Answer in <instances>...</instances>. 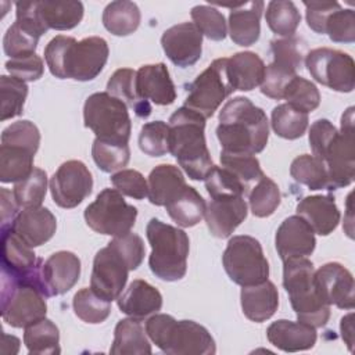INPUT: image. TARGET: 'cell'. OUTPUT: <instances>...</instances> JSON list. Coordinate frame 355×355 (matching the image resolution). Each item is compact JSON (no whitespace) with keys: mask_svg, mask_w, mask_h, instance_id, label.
Segmentation results:
<instances>
[{"mask_svg":"<svg viewBox=\"0 0 355 355\" xmlns=\"http://www.w3.org/2000/svg\"><path fill=\"white\" fill-rule=\"evenodd\" d=\"M216 137L222 151L255 155L268 144V116L247 97H234L219 112Z\"/></svg>","mask_w":355,"mask_h":355,"instance_id":"6da1fadb","label":"cell"},{"mask_svg":"<svg viewBox=\"0 0 355 355\" xmlns=\"http://www.w3.org/2000/svg\"><path fill=\"white\" fill-rule=\"evenodd\" d=\"M108 54L107 42L98 36L78 42L75 37L58 35L44 49V60L51 75L80 82L93 80L103 71Z\"/></svg>","mask_w":355,"mask_h":355,"instance_id":"7a4b0ae2","label":"cell"},{"mask_svg":"<svg viewBox=\"0 0 355 355\" xmlns=\"http://www.w3.org/2000/svg\"><path fill=\"white\" fill-rule=\"evenodd\" d=\"M169 153L193 180H205L214 162L205 141V118L180 107L169 118Z\"/></svg>","mask_w":355,"mask_h":355,"instance_id":"3957f363","label":"cell"},{"mask_svg":"<svg viewBox=\"0 0 355 355\" xmlns=\"http://www.w3.org/2000/svg\"><path fill=\"white\" fill-rule=\"evenodd\" d=\"M150 340L169 355H214L215 341L211 333L194 320H176L166 313H154L146 322Z\"/></svg>","mask_w":355,"mask_h":355,"instance_id":"277c9868","label":"cell"},{"mask_svg":"<svg viewBox=\"0 0 355 355\" xmlns=\"http://www.w3.org/2000/svg\"><path fill=\"white\" fill-rule=\"evenodd\" d=\"M313 275V263L306 257L283 261V287L298 322L318 329L329 322L330 305L319 297Z\"/></svg>","mask_w":355,"mask_h":355,"instance_id":"5b68a950","label":"cell"},{"mask_svg":"<svg viewBox=\"0 0 355 355\" xmlns=\"http://www.w3.org/2000/svg\"><path fill=\"white\" fill-rule=\"evenodd\" d=\"M146 234L151 245L148 266L155 277L165 282L184 277L190 250L186 232L153 218L147 223Z\"/></svg>","mask_w":355,"mask_h":355,"instance_id":"8992f818","label":"cell"},{"mask_svg":"<svg viewBox=\"0 0 355 355\" xmlns=\"http://www.w3.org/2000/svg\"><path fill=\"white\" fill-rule=\"evenodd\" d=\"M85 126L93 130L97 139L128 143L132 122L128 105L107 92L90 94L83 105Z\"/></svg>","mask_w":355,"mask_h":355,"instance_id":"52a82bcc","label":"cell"},{"mask_svg":"<svg viewBox=\"0 0 355 355\" xmlns=\"http://www.w3.org/2000/svg\"><path fill=\"white\" fill-rule=\"evenodd\" d=\"M225 272L241 287L259 284L269 277V263L261 243L251 236H233L222 255Z\"/></svg>","mask_w":355,"mask_h":355,"instance_id":"ba28073f","label":"cell"},{"mask_svg":"<svg viewBox=\"0 0 355 355\" xmlns=\"http://www.w3.org/2000/svg\"><path fill=\"white\" fill-rule=\"evenodd\" d=\"M46 297L33 286L17 282L6 272H1V318L17 329L46 318Z\"/></svg>","mask_w":355,"mask_h":355,"instance_id":"9c48e42d","label":"cell"},{"mask_svg":"<svg viewBox=\"0 0 355 355\" xmlns=\"http://www.w3.org/2000/svg\"><path fill=\"white\" fill-rule=\"evenodd\" d=\"M136 218V207L128 204L116 189H104L85 209L87 226L96 233L112 237L129 233Z\"/></svg>","mask_w":355,"mask_h":355,"instance_id":"30bf717a","label":"cell"},{"mask_svg":"<svg viewBox=\"0 0 355 355\" xmlns=\"http://www.w3.org/2000/svg\"><path fill=\"white\" fill-rule=\"evenodd\" d=\"M233 92L227 75V58H216L189 85L184 107L207 119Z\"/></svg>","mask_w":355,"mask_h":355,"instance_id":"8fae6325","label":"cell"},{"mask_svg":"<svg viewBox=\"0 0 355 355\" xmlns=\"http://www.w3.org/2000/svg\"><path fill=\"white\" fill-rule=\"evenodd\" d=\"M329 178V190L347 187L355 178V137L354 107L341 116V130L333 137L320 157Z\"/></svg>","mask_w":355,"mask_h":355,"instance_id":"7c38bea8","label":"cell"},{"mask_svg":"<svg viewBox=\"0 0 355 355\" xmlns=\"http://www.w3.org/2000/svg\"><path fill=\"white\" fill-rule=\"evenodd\" d=\"M305 67L316 82L331 90L349 93L355 87V62L341 50L313 49L306 54Z\"/></svg>","mask_w":355,"mask_h":355,"instance_id":"4fadbf2b","label":"cell"},{"mask_svg":"<svg viewBox=\"0 0 355 355\" xmlns=\"http://www.w3.org/2000/svg\"><path fill=\"white\" fill-rule=\"evenodd\" d=\"M92 173L78 159H69L61 164L50 179L53 201L61 208L78 207L92 193Z\"/></svg>","mask_w":355,"mask_h":355,"instance_id":"5bb4252c","label":"cell"},{"mask_svg":"<svg viewBox=\"0 0 355 355\" xmlns=\"http://www.w3.org/2000/svg\"><path fill=\"white\" fill-rule=\"evenodd\" d=\"M129 270L126 261L111 245H107L94 255L90 288L111 302L125 288Z\"/></svg>","mask_w":355,"mask_h":355,"instance_id":"9a60e30c","label":"cell"},{"mask_svg":"<svg viewBox=\"0 0 355 355\" xmlns=\"http://www.w3.org/2000/svg\"><path fill=\"white\" fill-rule=\"evenodd\" d=\"M80 259L71 251H57L40 261L37 272L39 291L47 298L69 291L79 280Z\"/></svg>","mask_w":355,"mask_h":355,"instance_id":"2e32d148","label":"cell"},{"mask_svg":"<svg viewBox=\"0 0 355 355\" xmlns=\"http://www.w3.org/2000/svg\"><path fill=\"white\" fill-rule=\"evenodd\" d=\"M313 280L319 297L327 305H336L340 309L354 308V277L345 266L327 262L315 270Z\"/></svg>","mask_w":355,"mask_h":355,"instance_id":"e0dca14e","label":"cell"},{"mask_svg":"<svg viewBox=\"0 0 355 355\" xmlns=\"http://www.w3.org/2000/svg\"><path fill=\"white\" fill-rule=\"evenodd\" d=\"M166 57L180 68L194 65L202 53V35L193 22H182L168 28L161 36Z\"/></svg>","mask_w":355,"mask_h":355,"instance_id":"ac0fdd59","label":"cell"},{"mask_svg":"<svg viewBox=\"0 0 355 355\" xmlns=\"http://www.w3.org/2000/svg\"><path fill=\"white\" fill-rule=\"evenodd\" d=\"M244 196L211 197L204 214L209 233L218 239H226L247 218Z\"/></svg>","mask_w":355,"mask_h":355,"instance_id":"d6986e66","label":"cell"},{"mask_svg":"<svg viewBox=\"0 0 355 355\" xmlns=\"http://www.w3.org/2000/svg\"><path fill=\"white\" fill-rule=\"evenodd\" d=\"M315 245L313 230L298 215L286 218L276 230L275 247L282 261L308 257L313 252Z\"/></svg>","mask_w":355,"mask_h":355,"instance_id":"ffe728a7","label":"cell"},{"mask_svg":"<svg viewBox=\"0 0 355 355\" xmlns=\"http://www.w3.org/2000/svg\"><path fill=\"white\" fill-rule=\"evenodd\" d=\"M4 227H10L25 244L33 248L47 243L54 236L57 219L50 209L40 205L24 208L11 225Z\"/></svg>","mask_w":355,"mask_h":355,"instance_id":"44dd1931","label":"cell"},{"mask_svg":"<svg viewBox=\"0 0 355 355\" xmlns=\"http://www.w3.org/2000/svg\"><path fill=\"white\" fill-rule=\"evenodd\" d=\"M39 258L10 227H1V272L17 282L28 283Z\"/></svg>","mask_w":355,"mask_h":355,"instance_id":"7402d4cb","label":"cell"},{"mask_svg":"<svg viewBox=\"0 0 355 355\" xmlns=\"http://www.w3.org/2000/svg\"><path fill=\"white\" fill-rule=\"evenodd\" d=\"M136 93L141 101L169 105L176 100L175 85L164 62L147 64L136 71Z\"/></svg>","mask_w":355,"mask_h":355,"instance_id":"603a6c76","label":"cell"},{"mask_svg":"<svg viewBox=\"0 0 355 355\" xmlns=\"http://www.w3.org/2000/svg\"><path fill=\"white\" fill-rule=\"evenodd\" d=\"M297 215L301 216L320 236H329L340 222V211L333 196H308L297 204Z\"/></svg>","mask_w":355,"mask_h":355,"instance_id":"cb8c5ba5","label":"cell"},{"mask_svg":"<svg viewBox=\"0 0 355 355\" xmlns=\"http://www.w3.org/2000/svg\"><path fill=\"white\" fill-rule=\"evenodd\" d=\"M263 1H247L230 7L229 35L230 39L243 47L254 44L261 35V15Z\"/></svg>","mask_w":355,"mask_h":355,"instance_id":"d4e9b609","label":"cell"},{"mask_svg":"<svg viewBox=\"0 0 355 355\" xmlns=\"http://www.w3.org/2000/svg\"><path fill=\"white\" fill-rule=\"evenodd\" d=\"M266 337L273 347L284 352L311 349L318 338L315 327L286 319L273 322L266 330Z\"/></svg>","mask_w":355,"mask_h":355,"instance_id":"484cf974","label":"cell"},{"mask_svg":"<svg viewBox=\"0 0 355 355\" xmlns=\"http://www.w3.org/2000/svg\"><path fill=\"white\" fill-rule=\"evenodd\" d=\"M118 308L128 316L144 319L157 313L162 308L161 293L146 280H133L126 291L116 298Z\"/></svg>","mask_w":355,"mask_h":355,"instance_id":"4316f807","label":"cell"},{"mask_svg":"<svg viewBox=\"0 0 355 355\" xmlns=\"http://www.w3.org/2000/svg\"><path fill=\"white\" fill-rule=\"evenodd\" d=\"M241 309L247 319L261 323L270 319L279 306V293L276 286L265 280L259 284L247 286L240 293Z\"/></svg>","mask_w":355,"mask_h":355,"instance_id":"83f0119b","label":"cell"},{"mask_svg":"<svg viewBox=\"0 0 355 355\" xmlns=\"http://www.w3.org/2000/svg\"><path fill=\"white\" fill-rule=\"evenodd\" d=\"M265 68L262 58L252 51H240L227 58V75L234 90L250 92L259 86Z\"/></svg>","mask_w":355,"mask_h":355,"instance_id":"f1b7e54d","label":"cell"},{"mask_svg":"<svg viewBox=\"0 0 355 355\" xmlns=\"http://www.w3.org/2000/svg\"><path fill=\"white\" fill-rule=\"evenodd\" d=\"M148 201L157 207H165L186 186L182 171L171 164L157 165L148 175Z\"/></svg>","mask_w":355,"mask_h":355,"instance_id":"f546056e","label":"cell"},{"mask_svg":"<svg viewBox=\"0 0 355 355\" xmlns=\"http://www.w3.org/2000/svg\"><path fill=\"white\" fill-rule=\"evenodd\" d=\"M110 352L114 355L151 354V345L147 338V333L139 319L129 318L116 323Z\"/></svg>","mask_w":355,"mask_h":355,"instance_id":"4dcf8cb0","label":"cell"},{"mask_svg":"<svg viewBox=\"0 0 355 355\" xmlns=\"http://www.w3.org/2000/svg\"><path fill=\"white\" fill-rule=\"evenodd\" d=\"M36 10L47 31L72 29L82 21L85 12L80 1H36Z\"/></svg>","mask_w":355,"mask_h":355,"instance_id":"1f68e13d","label":"cell"},{"mask_svg":"<svg viewBox=\"0 0 355 355\" xmlns=\"http://www.w3.org/2000/svg\"><path fill=\"white\" fill-rule=\"evenodd\" d=\"M165 208L172 220L179 226L191 227L204 218L207 204L194 187L186 184L184 189L165 205Z\"/></svg>","mask_w":355,"mask_h":355,"instance_id":"d6a6232c","label":"cell"},{"mask_svg":"<svg viewBox=\"0 0 355 355\" xmlns=\"http://www.w3.org/2000/svg\"><path fill=\"white\" fill-rule=\"evenodd\" d=\"M35 153L19 146H0V182L17 183L28 178L33 168Z\"/></svg>","mask_w":355,"mask_h":355,"instance_id":"836d02e7","label":"cell"},{"mask_svg":"<svg viewBox=\"0 0 355 355\" xmlns=\"http://www.w3.org/2000/svg\"><path fill=\"white\" fill-rule=\"evenodd\" d=\"M140 10L136 3L128 0L111 1L103 11L104 28L115 36H128L140 25Z\"/></svg>","mask_w":355,"mask_h":355,"instance_id":"e575fe53","label":"cell"},{"mask_svg":"<svg viewBox=\"0 0 355 355\" xmlns=\"http://www.w3.org/2000/svg\"><path fill=\"white\" fill-rule=\"evenodd\" d=\"M107 93L123 101L128 107H132L137 116L147 118L151 114V105L147 101H141L136 93V71L130 68L116 69L108 83Z\"/></svg>","mask_w":355,"mask_h":355,"instance_id":"d590c367","label":"cell"},{"mask_svg":"<svg viewBox=\"0 0 355 355\" xmlns=\"http://www.w3.org/2000/svg\"><path fill=\"white\" fill-rule=\"evenodd\" d=\"M24 344L26 345L29 354H60L58 327L50 319L43 318L25 327Z\"/></svg>","mask_w":355,"mask_h":355,"instance_id":"8d00e7d4","label":"cell"},{"mask_svg":"<svg viewBox=\"0 0 355 355\" xmlns=\"http://www.w3.org/2000/svg\"><path fill=\"white\" fill-rule=\"evenodd\" d=\"M270 123L279 137L295 140L301 137L308 128V114L287 103L279 104L272 111Z\"/></svg>","mask_w":355,"mask_h":355,"instance_id":"74e56055","label":"cell"},{"mask_svg":"<svg viewBox=\"0 0 355 355\" xmlns=\"http://www.w3.org/2000/svg\"><path fill=\"white\" fill-rule=\"evenodd\" d=\"M265 19L269 29L284 37L294 36L300 22L301 14L295 4L288 0H272L268 3Z\"/></svg>","mask_w":355,"mask_h":355,"instance_id":"f35d334b","label":"cell"},{"mask_svg":"<svg viewBox=\"0 0 355 355\" xmlns=\"http://www.w3.org/2000/svg\"><path fill=\"white\" fill-rule=\"evenodd\" d=\"M290 175L295 182L308 186L311 190H329L326 166L319 158L311 154H302L294 158L290 165Z\"/></svg>","mask_w":355,"mask_h":355,"instance_id":"ab89813d","label":"cell"},{"mask_svg":"<svg viewBox=\"0 0 355 355\" xmlns=\"http://www.w3.org/2000/svg\"><path fill=\"white\" fill-rule=\"evenodd\" d=\"M92 157L103 172L111 173L126 166L130 158V150L128 143L107 141L96 137L92 144Z\"/></svg>","mask_w":355,"mask_h":355,"instance_id":"60d3db41","label":"cell"},{"mask_svg":"<svg viewBox=\"0 0 355 355\" xmlns=\"http://www.w3.org/2000/svg\"><path fill=\"white\" fill-rule=\"evenodd\" d=\"M75 315L86 323H103L111 313V302L85 287L73 295L72 301Z\"/></svg>","mask_w":355,"mask_h":355,"instance_id":"b9f144b4","label":"cell"},{"mask_svg":"<svg viewBox=\"0 0 355 355\" xmlns=\"http://www.w3.org/2000/svg\"><path fill=\"white\" fill-rule=\"evenodd\" d=\"M279 186L266 175H263L248 194V204L252 215L257 218L270 216L280 205Z\"/></svg>","mask_w":355,"mask_h":355,"instance_id":"7bdbcfd3","label":"cell"},{"mask_svg":"<svg viewBox=\"0 0 355 355\" xmlns=\"http://www.w3.org/2000/svg\"><path fill=\"white\" fill-rule=\"evenodd\" d=\"M28 96V86L24 80L14 76H0V119L7 121L24 112V104Z\"/></svg>","mask_w":355,"mask_h":355,"instance_id":"ee69618b","label":"cell"},{"mask_svg":"<svg viewBox=\"0 0 355 355\" xmlns=\"http://www.w3.org/2000/svg\"><path fill=\"white\" fill-rule=\"evenodd\" d=\"M47 191V175L43 169L35 168L32 173L21 182H17L12 190L19 208L40 207Z\"/></svg>","mask_w":355,"mask_h":355,"instance_id":"f6af8a7d","label":"cell"},{"mask_svg":"<svg viewBox=\"0 0 355 355\" xmlns=\"http://www.w3.org/2000/svg\"><path fill=\"white\" fill-rule=\"evenodd\" d=\"M220 164L222 168L234 175L245 186L247 191L251 189V183H257L263 176L258 158L251 154H233L220 151Z\"/></svg>","mask_w":355,"mask_h":355,"instance_id":"bcb514c9","label":"cell"},{"mask_svg":"<svg viewBox=\"0 0 355 355\" xmlns=\"http://www.w3.org/2000/svg\"><path fill=\"white\" fill-rule=\"evenodd\" d=\"M193 24L209 40H223L227 33L226 19L223 14L212 6H194L190 11Z\"/></svg>","mask_w":355,"mask_h":355,"instance_id":"7dc6e473","label":"cell"},{"mask_svg":"<svg viewBox=\"0 0 355 355\" xmlns=\"http://www.w3.org/2000/svg\"><path fill=\"white\" fill-rule=\"evenodd\" d=\"M283 98L287 100V104L306 114L316 110L320 104V93L318 87L311 80H306L298 75L294 76L287 85Z\"/></svg>","mask_w":355,"mask_h":355,"instance_id":"c3c4849f","label":"cell"},{"mask_svg":"<svg viewBox=\"0 0 355 355\" xmlns=\"http://www.w3.org/2000/svg\"><path fill=\"white\" fill-rule=\"evenodd\" d=\"M139 147L150 157H162L169 153V125L164 121L147 122L139 133Z\"/></svg>","mask_w":355,"mask_h":355,"instance_id":"681fc988","label":"cell"},{"mask_svg":"<svg viewBox=\"0 0 355 355\" xmlns=\"http://www.w3.org/2000/svg\"><path fill=\"white\" fill-rule=\"evenodd\" d=\"M304 47L305 46L302 44V42L295 36L273 39L270 42V53L273 57V62L297 73V69L302 64Z\"/></svg>","mask_w":355,"mask_h":355,"instance_id":"f907efd6","label":"cell"},{"mask_svg":"<svg viewBox=\"0 0 355 355\" xmlns=\"http://www.w3.org/2000/svg\"><path fill=\"white\" fill-rule=\"evenodd\" d=\"M37 42H39V37H36L33 33H31L28 29H25L22 25H19L15 21L7 29L3 37V49L10 58L25 57V55L35 54Z\"/></svg>","mask_w":355,"mask_h":355,"instance_id":"816d5d0a","label":"cell"},{"mask_svg":"<svg viewBox=\"0 0 355 355\" xmlns=\"http://www.w3.org/2000/svg\"><path fill=\"white\" fill-rule=\"evenodd\" d=\"M1 144L19 146L36 154L40 144V132L31 121H18L7 126L1 133Z\"/></svg>","mask_w":355,"mask_h":355,"instance_id":"f5cc1de1","label":"cell"},{"mask_svg":"<svg viewBox=\"0 0 355 355\" xmlns=\"http://www.w3.org/2000/svg\"><path fill=\"white\" fill-rule=\"evenodd\" d=\"M205 189L209 197L244 196L247 193L245 186L234 175L216 165L205 178Z\"/></svg>","mask_w":355,"mask_h":355,"instance_id":"db71d44e","label":"cell"},{"mask_svg":"<svg viewBox=\"0 0 355 355\" xmlns=\"http://www.w3.org/2000/svg\"><path fill=\"white\" fill-rule=\"evenodd\" d=\"M324 33L331 42L352 43L355 40V14L351 8H338L327 18Z\"/></svg>","mask_w":355,"mask_h":355,"instance_id":"11a10c76","label":"cell"},{"mask_svg":"<svg viewBox=\"0 0 355 355\" xmlns=\"http://www.w3.org/2000/svg\"><path fill=\"white\" fill-rule=\"evenodd\" d=\"M108 245H111L126 261L130 270L137 269L144 259L146 247L141 237L136 233L129 232L123 236L114 237Z\"/></svg>","mask_w":355,"mask_h":355,"instance_id":"9f6ffc18","label":"cell"},{"mask_svg":"<svg viewBox=\"0 0 355 355\" xmlns=\"http://www.w3.org/2000/svg\"><path fill=\"white\" fill-rule=\"evenodd\" d=\"M111 183L122 194L136 200L148 196V184L144 176L136 169H121L111 176Z\"/></svg>","mask_w":355,"mask_h":355,"instance_id":"6f0895ef","label":"cell"},{"mask_svg":"<svg viewBox=\"0 0 355 355\" xmlns=\"http://www.w3.org/2000/svg\"><path fill=\"white\" fill-rule=\"evenodd\" d=\"M294 76H297L295 72H291L272 62L265 68V75L261 83V93L269 98L282 100L287 85Z\"/></svg>","mask_w":355,"mask_h":355,"instance_id":"680465c9","label":"cell"},{"mask_svg":"<svg viewBox=\"0 0 355 355\" xmlns=\"http://www.w3.org/2000/svg\"><path fill=\"white\" fill-rule=\"evenodd\" d=\"M6 69L10 72L11 76L24 80V82H33L42 78L44 72L43 60L35 53L25 57L10 58L6 61Z\"/></svg>","mask_w":355,"mask_h":355,"instance_id":"91938a15","label":"cell"},{"mask_svg":"<svg viewBox=\"0 0 355 355\" xmlns=\"http://www.w3.org/2000/svg\"><path fill=\"white\" fill-rule=\"evenodd\" d=\"M306 8L305 18L308 26L316 33H324V26L330 14L341 8L337 1H304Z\"/></svg>","mask_w":355,"mask_h":355,"instance_id":"94428289","label":"cell"},{"mask_svg":"<svg viewBox=\"0 0 355 355\" xmlns=\"http://www.w3.org/2000/svg\"><path fill=\"white\" fill-rule=\"evenodd\" d=\"M336 126L329 119H318L309 128V146L312 150V155L319 158L337 135Z\"/></svg>","mask_w":355,"mask_h":355,"instance_id":"6125c7cd","label":"cell"},{"mask_svg":"<svg viewBox=\"0 0 355 355\" xmlns=\"http://www.w3.org/2000/svg\"><path fill=\"white\" fill-rule=\"evenodd\" d=\"M0 204H1V227L11 225L18 215V204L14 194L7 189H0Z\"/></svg>","mask_w":355,"mask_h":355,"instance_id":"be15d7a7","label":"cell"},{"mask_svg":"<svg viewBox=\"0 0 355 355\" xmlns=\"http://www.w3.org/2000/svg\"><path fill=\"white\" fill-rule=\"evenodd\" d=\"M352 319H354V313L349 312L340 322L341 337L345 341L349 351H352V345H354V323H352Z\"/></svg>","mask_w":355,"mask_h":355,"instance_id":"e7e4bbea","label":"cell"}]
</instances>
